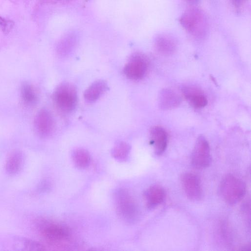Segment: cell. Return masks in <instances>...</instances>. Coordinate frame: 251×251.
Instances as JSON below:
<instances>
[{"mask_svg": "<svg viewBox=\"0 0 251 251\" xmlns=\"http://www.w3.org/2000/svg\"><path fill=\"white\" fill-rule=\"evenodd\" d=\"M179 21L186 31L194 38L202 39L206 36L208 23L205 15L201 10L198 8L187 10Z\"/></svg>", "mask_w": 251, "mask_h": 251, "instance_id": "cell-1", "label": "cell"}, {"mask_svg": "<svg viewBox=\"0 0 251 251\" xmlns=\"http://www.w3.org/2000/svg\"><path fill=\"white\" fill-rule=\"evenodd\" d=\"M219 192L226 203L234 205L240 201L245 196L246 192V184L238 177L228 174L221 181Z\"/></svg>", "mask_w": 251, "mask_h": 251, "instance_id": "cell-2", "label": "cell"}, {"mask_svg": "<svg viewBox=\"0 0 251 251\" xmlns=\"http://www.w3.org/2000/svg\"><path fill=\"white\" fill-rule=\"evenodd\" d=\"M113 197L116 210L120 218L128 223L134 222L138 216V208L128 191L119 189L114 192Z\"/></svg>", "mask_w": 251, "mask_h": 251, "instance_id": "cell-3", "label": "cell"}, {"mask_svg": "<svg viewBox=\"0 0 251 251\" xmlns=\"http://www.w3.org/2000/svg\"><path fill=\"white\" fill-rule=\"evenodd\" d=\"M53 100L61 111L69 113L73 111L77 103V91L75 86L69 82H63L55 88Z\"/></svg>", "mask_w": 251, "mask_h": 251, "instance_id": "cell-4", "label": "cell"}, {"mask_svg": "<svg viewBox=\"0 0 251 251\" xmlns=\"http://www.w3.org/2000/svg\"><path fill=\"white\" fill-rule=\"evenodd\" d=\"M148 61L143 54L137 53L130 57L128 62L124 68L125 75L133 80H139L143 78L148 70Z\"/></svg>", "mask_w": 251, "mask_h": 251, "instance_id": "cell-5", "label": "cell"}, {"mask_svg": "<svg viewBox=\"0 0 251 251\" xmlns=\"http://www.w3.org/2000/svg\"><path fill=\"white\" fill-rule=\"evenodd\" d=\"M211 161L209 143L206 138L200 135L197 138L191 156V163L197 169L208 167Z\"/></svg>", "mask_w": 251, "mask_h": 251, "instance_id": "cell-6", "label": "cell"}, {"mask_svg": "<svg viewBox=\"0 0 251 251\" xmlns=\"http://www.w3.org/2000/svg\"><path fill=\"white\" fill-rule=\"evenodd\" d=\"M36 133L41 137L46 138L52 134L55 128V121L51 113L42 108L36 113L33 122Z\"/></svg>", "mask_w": 251, "mask_h": 251, "instance_id": "cell-7", "label": "cell"}, {"mask_svg": "<svg viewBox=\"0 0 251 251\" xmlns=\"http://www.w3.org/2000/svg\"><path fill=\"white\" fill-rule=\"evenodd\" d=\"M180 182L187 197L191 201L201 199L203 193L199 177L191 173H185L181 176Z\"/></svg>", "mask_w": 251, "mask_h": 251, "instance_id": "cell-8", "label": "cell"}, {"mask_svg": "<svg viewBox=\"0 0 251 251\" xmlns=\"http://www.w3.org/2000/svg\"><path fill=\"white\" fill-rule=\"evenodd\" d=\"M40 229L44 238L51 243H58L66 240L70 235L66 227L52 222L41 223Z\"/></svg>", "mask_w": 251, "mask_h": 251, "instance_id": "cell-9", "label": "cell"}, {"mask_svg": "<svg viewBox=\"0 0 251 251\" xmlns=\"http://www.w3.org/2000/svg\"><path fill=\"white\" fill-rule=\"evenodd\" d=\"M181 102L179 95L170 88H164L159 92L158 105L162 110H169L178 106Z\"/></svg>", "mask_w": 251, "mask_h": 251, "instance_id": "cell-10", "label": "cell"}, {"mask_svg": "<svg viewBox=\"0 0 251 251\" xmlns=\"http://www.w3.org/2000/svg\"><path fill=\"white\" fill-rule=\"evenodd\" d=\"M150 143L156 155L162 154L168 144V135L166 130L160 126H154L150 131Z\"/></svg>", "mask_w": 251, "mask_h": 251, "instance_id": "cell-11", "label": "cell"}, {"mask_svg": "<svg viewBox=\"0 0 251 251\" xmlns=\"http://www.w3.org/2000/svg\"><path fill=\"white\" fill-rule=\"evenodd\" d=\"M182 93L189 104L195 108H201L207 104V99L201 90L193 86H184Z\"/></svg>", "mask_w": 251, "mask_h": 251, "instance_id": "cell-12", "label": "cell"}, {"mask_svg": "<svg viewBox=\"0 0 251 251\" xmlns=\"http://www.w3.org/2000/svg\"><path fill=\"white\" fill-rule=\"evenodd\" d=\"M144 197L147 207L153 208L163 202L165 198V191L162 186L153 185L146 190Z\"/></svg>", "mask_w": 251, "mask_h": 251, "instance_id": "cell-13", "label": "cell"}, {"mask_svg": "<svg viewBox=\"0 0 251 251\" xmlns=\"http://www.w3.org/2000/svg\"><path fill=\"white\" fill-rule=\"evenodd\" d=\"M107 82L102 79H99L94 82L84 91L83 97L88 103L96 101L106 91Z\"/></svg>", "mask_w": 251, "mask_h": 251, "instance_id": "cell-14", "label": "cell"}, {"mask_svg": "<svg viewBox=\"0 0 251 251\" xmlns=\"http://www.w3.org/2000/svg\"><path fill=\"white\" fill-rule=\"evenodd\" d=\"M25 156L19 150L12 152L7 157L5 163V170L10 175H15L22 170L24 163Z\"/></svg>", "mask_w": 251, "mask_h": 251, "instance_id": "cell-15", "label": "cell"}, {"mask_svg": "<svg viewBox=\"0 0 251 251\" xmlns=\"http://www.w3.org/2000/svg\"><path fill=\"white\" fill-rule=\"evenodd\" d=\"M156 50L163 55L173 53L176 48L175 40L172 37L166 34H160L156 37L154 41Z\"/></svg>", "mask_w": 251, "mask_h": 251, "instance_id": "cell-16", "label": "cell"}, {"mask_svg": "<svg viewBox=\"0 0 251 251\" xmlns=\"http://www.w3.org/2000/svg\"><path fill=\"white\" fill-rule=\"evenodd\" d=\"M20 91L22 100L25 105L33 106L37 104L38 96L32 85L26 81L23 82Z\"/></svg>", "mask_w": 251, "mask_h": 251, "instance_id": "cell-17", "label": "cell"}, {"mask_svg": "<svg viewBox=\"0 0 251 251\" xmlns=\"http://www.w3.org/2000/svg\"><path fill=\"white\" fill-rule=\"evenodd\" d=\"M72 158L75 165L81 169L85 168L88 166L91 161L89 152L81 148L76 149L73 151Z\"/></svg>", "mask_w": 251, "mask_h": 251, "instance_id": "cell-18", "label": "cell"}, {"mask_svg": "<svg viewBox=\"0 0 251 251\" xmlns=\"http://www.w3.org/2000/svg\"><path fill=\"white\" fill-rule=\"evenodd\" d=\"M131 149L130 146L124 141H120L116 144L111 150L112 156L119 161L126 159Z\"/></svg>", "mask_w": 251, "mask_h": 251, "instance_id": "cell-19", "label": "cell"}, {"mask_svg": "<svg viewBox=\"0 0 251 251\" xmlns=\"http://www.w3.org/2000/svg\"><path fill=\"white\" fill-rule=\"evenodd\" d=\"M18 243L21 244L22 250L43 251L45 250L43 245L32 240L20 238L18 239Z\"/></svg>", "mask_w": 251, "mask_h": 251, "instance_id": "cell-20", "label": "cell"}, {"mask_svg": "<svg viewBox=\"0 0 251 251\" xmlns=\"http://www.w3.org/2000/svg\"><path fill=\"white\" fill-rule=\"evenodd\" d=\"M75 43V40L72 37H67L63 39L59 43L57 51L61 56H64L67 55L72 50Z\"/></svg>", "mask_w": 251, "mask_h": 251, "instance_id": "cell-21", "label": "cell"}, {"mask_svg": "<svg viewBox=\"0 0 251 251\" xmlns=\"http://www.w3.org/2000/svg\"><path fill=\"white\" fill-rule=\"evenodd\" d=\"M14 22L9 20H6L0 16V27L2 32L8 34L14 26Z\"/></svg>", "mask_w": 251, "mask_h": 251, "instance_id": "cell-22", "label": "cell"}, {"mask_svg": "<svg viewBox=\"0 0 251 251\" xmlns=\"http://www.w3.org/2000/svg\"><path fill=\"white\" fill-rule=\"evenodd\" d=\"M50 188V183L46 180L41 181L38 185L37 191L39 192L47 191Z\"/></svg>", "mask_w": 251, "mask_h": 251, "instance_id": "cell-23", "label": "cell"}, {"mask_svg": "<svg viewBox=\"0 0 251 251\" xmlns=\"http://www.w3.org/2000/svg\"><path fill=\"white\" fill-rule=\"evenodd\" d=\"M73 0H40L43 3L55 4L57 3H66Z\"/></svg>", "mask_w": 251, "mask_h": 251, "instance_id": "cell-24", "label": "cell"}, {"mask_svg": "<svg viewBox=\"0 0 251 251\" xmlns=\"http://www.w3.org/2000/svg\"><path fill=\"white\" fill-rule=\"evenodd\" d=\"M246 0H230L234 7L238 8L240 7Z\"/></svg>", "mask_w": 251, "mask_h": 251, "instance_id": "cell-25", "label": "cell"}, {"mask_svg": "<svg viewBox=\"0 0 251 251\" xmlns=\"http://www.w3.org/2000/svg\"><path fill=\"white\" fill-rule=\"evenodd\" d=\"M186 2L190 4H196L199 1V0H184Z\"/></svg>", "mask_w": 251, "mask_h": 251, "instance_id": "cell-26", "label": "cell"}]
</instances>
